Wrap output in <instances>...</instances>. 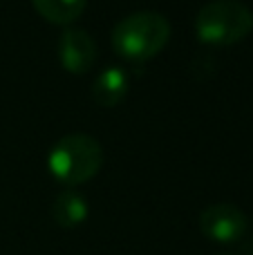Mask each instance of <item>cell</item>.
Segmentation results:
<instances>
[{"label":"cell","mask_w":253,"mask_h":255,"mask_svg":"<svg viewBox=\"0 0 253 255\" xmlns=\"http://www.w3.org/2000/svg\"><path fill=\"white\" fill-rule=\"evenodd\" d=\"M170 38V22L159 11H134L112 29V47L119 56L141 63L157 56Z\"/></svg>","instance_id":"1"},{"label":"cell","mask_w":253,"mask_h":255,"mask_svg":"<svg viewBox=\"0 0 253 255\" xmlns=\"http://www.w3.org/2000/svg\"><path fill=\"white\" fill-rule=\"evenodd\" d=\"M103 166V148L92 134L72 132L52 145L47 168L65 186H81L99 175Z\"/></svg>","instance_id":"2"},{"label":"cell","mask_w":253,"mask_h":255,"mask_svg":"<svg viewBox=\"0 0 253 255\" xmlns=\"http://www.w3.org/2000/svg\"><path fill=\"white\" fill-rule=\"evenodd\" d=\"M253 11L242 0H211L197 11L195 34L206 45H233L251 34Z\"/></svg>","instance_id":"3"},{"label":"cell","mask_w":253,"mask_h":255,"mask_svg":"<svg viewBox=\"0 0 253 255\" xmlns=\"http://www.w3.org/2000/svg\"><path fill=\"white\" fill-rule=\"evenodd\" d=\"M249 220L236 204H211L200 213V231L218 244H233L247 233Z\"/></svg>","instance_id":"4"},{"label":"cell","mask_w":253,"mask_h":255,"mask_svg":"<svg viewBox=\"0 0 253 255\" xmlns=\"http://www.w3.org/2000/svg\"><path fill=\"white\" fill-rule=\"evenodd\" d=\"M58 61L72 74H85L97 61V43L83 27H65L58 38Z\"/></svg>","instance_id":"5"},{"label":"cell","mask_w":253,"mask_h":255,"mask_svg":"<svg viewBox=\"0 0 253 255\" xmlns=\"http://www.w3.org/2000/svg\"><path fill=\"white\" fill-rule=\"evenodd\" d=\"M128 85H130L128 72L119 65H110V67H103L97 74L90 94H92V99L99 106L110 108V106H117L128 94Z\"/></svg>","instance_id":"6"},{"label":"cell","mask_w":253,"mask_h":255,"mask_svg":"<svg viewBox=\"0 0 253 255\" xmlns=\"http://www.w3.org/2000/svg\"><path fill=\"white\" fill-rule=\"evenodd\" d=\"M90 206L85 202V197L81 193H76L74 188H67L63 193L56 195L52 204V215L61 229H76L88 220Z\"/></svg>","instance_id":"7"},{"label":"cell","mask_w":253,"mask_h":255,"mask_svg":"<svg viewBox=\"0 0 253 255\" xmlns=\"http://www.w3.org/2000/svg\"><path fill=\"white\" fill-rule=\"evenodd\" d=\"M31 4L45 20L70 27L83 13L88 0H31Z\"/></svg>","instance_id":"8"},{"label":"cell","mask_w":253,"mask_h":255,"mask_svg":"<svg viewBox=\"0 0 253 255\" xmlns=\"http://www.w3.org/2000/svg\"><path fill=\"white\" fill-rule=\"evenodd\" d=\"M220 255H233V253H220Z\"/></svg>","instance_id":"9"}]
</instances>
